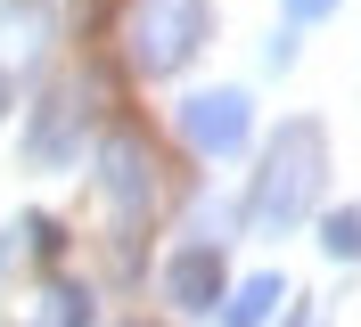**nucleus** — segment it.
I'll return each instance as SVG.
<instances>
[{
  "label": "nucleus",
  "mask_w": 361,
  "mask_h": 327,
  "mask_svg": "<svg viewBox=\"0 0 361 327\" xmlns=\"http://www.w3.org/2000/svg\"><path fill=\"white\" fill-rule=\"evenodd\" d=\"M320 172H329V131H320L312 115H288V123L271 131L263 172H255V188H247V229L255 238H288L295 221L312 213Z\"/></svg>",
  "instance_id": "obj_1"
},
{
  "label": "nucleus",
  "mask_w": 361,
  "mask_h": 327,
  "mask_svg": "<svg viewBox=\"0 0 361 327\" xmlns=\"http://www.w3.org/2000/svg\"><path fill=\"white\" fill-rule=\"evenodd\" d=\"M132 327H140V319H132Z\"/></svg>",
  "instance_id": "obj_15"
},
{
  "label": "nucleus",
  "mask_w": 361,
  "mask_h": 327,
  "mask_svg": "<svg viewBox=\"0 0 361 327\" xmlns=\"http://www.w3.org/2000/svg\"><path fill=\"white\" fill-rule=\"evenodd\" d=\"M8 98H17V90H8V65H0V115H8Z\"/></svg>",
  "instance_id": "obj_13"
},
{
  "label": "nucleus",
  "mask_w": 361,
  "mask_h": 327,
  "mask_svg": "<svg viewBox=\"0 0 361 327\" xmlns=\"http://www.w3.org/2000/svg\"><path fill=\"white\" fill-rule=\"evenodd\" d=\"M164 295H173V311H214V303H230V286H222V245H205V238H189L173 262H164Z\"/></svg>",
  "instance_id": "obj_6"
},
{
  "label": "nucleus",
  "mask_w": 361,
  "mask_h": 327,
  "mask_svg": "<svg viewBox=\"0 0 361 327\" xmlns=\"http://www.w3.org/2000/svg\"><path fill=\"white\" fill-rule=\"evenodd\" d=\"M279 311H288V278H279V270H263V278L230 286V303H222V327H271Z\"/></svg>",
  "instance_id": "obj_7"
},
{
  "label": "nucleus",
  "mask_w": 361,
  "mask_h": 327,
  "mask_svg": "<svg viewBox=\"0 0 361 327\" xmlns=\"http://www.w3.org/2000/svg\"><path fill=\"white\" fill-rule=\"evenodd\" d=\"M180 139H189V155H205V164H222V155L247 148V131H255V107H247V90H189L180 98Z\"/></svg>",
  "instance_id": "obj_4"
},
{
  "label": "nucleus",
  "mask_w": 361,
  "mask_h": 327,
  "mask_svg": "<svg viewBox=\"0 0 361 327\" xmlns=\"http://www.w3.org/2000/svg\"><path fill=\"white\" fill-rule=\"evenodd\" d=\"M25 327H90V295H82V286H66V278L42 286V311H33Z\"/></svg>",
  "instance_id": "obj_9"
},
{
  "label": "nucleus",
  "mask_w": 361,
  "mask_h": 327,
  "mask_svg": "<svg viewBox=\"0 0 361 327\" xmlns=\"http://www.w3.org/2000/svg\"><path fill=\"white\" fill-rule=\"evenodd\" d=\"M82 98H90L82 74H66V82L42 90V107H33V123H25V155H33L42 172H58V164L82 155Z\"/></svg>",
  "instance_id": "obj_5"
},
{
  "label": "nucleus",
  "mask_w": 361,
  "mask_h": 327,
  "mask_svg": "<svg viewBox=\"0 0 361 327\" xmlns=\"http://www.w3.org/2000/svg\"><path fill=\"white\" fill-rule=\"evenodd\" d=\"M320 254L329 262H361V205H337L320 221Z\"/></svg>",
  "instance_id": "obj_10"
},
{
  "label": "nucleus",
  "mask_w": 361,
  "mask_h": 327,
  "mask_svg": "<svg viewBox=\"0 0 361 327\" xmlns=\"http://www.w3.org/2000/svg\"><path fill=\"white\" fill-rule=\"evenodd\" d=\"M205 33H214V8H205V0H132V8H123V58H132V74H148V82L180 74V65L205 49Z\"/></svg>",
  "instance_id": "obj_2"
},
{
  "label": "nucleus",
  "mask_w": 361,
  "mask_h": 327,
  "mask_svg": "<svg viewBox=\"0 0 361 327\" xmlns=\"http://www.w3.org/2000/svg\"><path fill=\"white\" fill-rule=\"evenodd\" d=\"M0 41H17V58L49 49V8L42 0H0Z\"/></svg>",
  "instance_id": "obj_8"
},
{
  "label": "nucleus",
  "mask_w": 361,
  "mask_h": 327,
  "mask_svg": "<svg viewBox=\"0 0 361 327\" xmlns=\"http://www.w3.org/2000/svg\"><path fill=\"white\" fill-rule=\"evenodd\" d=\"M263 65H271V74H288V65H295V33H271V41H263Z\"/></svg>",
  "instance_id": "obj_11"
},
{
  "label": "nucleus",
  "mask_w": 361,
  "mask_h": 327,
  "mask_svg": "<svg viewBox=\"0 0 361 327\" xmlns=\"http://www.w3.org/2000/svg\"><path fill=\"white\" fill-rule=\"evenodd\" d=\"M279 8H288L295 25H320V17H329V8H337V0H279Z\"/></svg>",
  "instance_id": "obj_12"
},
{
  "label": "nucleus",
  "mask_w": 361,
  "mask_h": 327,
  "mask_svg": "<svg viewBox=\"0 0 361 327\" xmlns=\"http://www.w3.org/2000/svg\"><path fill=\"white\" fill-rule=\"evenodd\" d=\"M90 180H99V196H107L115 229H140V221H148V205H157V164H148V148H140L132 131H107V139H99Z\"/></svg>",
  "instance_id": "obj_3"
},
{
  "label": "nucleus",
  "mask_w": 361,
  "mask_h": 327,
  "mask_svg": "<svg viewBox=\"0 0 361 327\" xmlns=\"http://www.w3.org/2000/svg\"><path fill=\"white\" fill-rule=\"evenodd\" d=\"M295 327H320V311H295Z\"/></svg>",
  "instance_id": "obj_14"
}]
</instances>
